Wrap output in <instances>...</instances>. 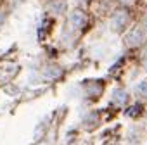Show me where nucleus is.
Wrapping results in <instances>:
<instances>
[{
  "instance_id": "obj_3",
  "label": "nucleus",
  "mask_w": 147,
  "mask_h": 145,
  "mask_svg": "<svg viewBox=\"0 0 147 145\" xmlns=\"http://www.w3.org/2000/svg\"><path fill=\"white\" fill-rule=\"evenodd\" d=\"M137 90H138V93H142V95H147V80H144L138 87H137Z\"/></svg>"
},
{
  "instance_id": "obj_2",
  "label": "nucleus",
  "mask_w": 147,
  "mask_h": 145,
  "mask_svg": "<svg viewBox=\"0 0 147 145\" xmlns=\"http://www.w3.org/2000/svg\"><path fill=\"white\" fill-rule=\"evenodd\" d=\"M113 100L118 102V104H125V102H126V93H123V92H116L114 97H113Z\"/></svg>"
},
{
  "instance_id": "obj_1",
  "label": "nucleus",
  "mask_w": 147,
  "mask_h": 145,
  "mask_svg": "<svg viewBox=\"0 0 147 145\" xmlns=\"http://www.w3.org/2000/svg\"><path fill=\"white\" fill-rule=\"evenodd\" d=\"M69 19H71V24L75 26V28H80L85 24V14L82 11H73L69 14Z\"/></svg>"
}]
</instances>
